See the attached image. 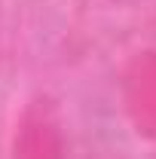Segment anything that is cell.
Listing matches in <instances>:
<instances>
[{
    "label": "cell",
    "instance_id": "obj_1",
    "mask_svg": "<svg viewBox=\"0 0 156 159\" xmlns=\"http://www.w3.org/2000/svg\"><path fill=\"white\" fill-rule=\"evenodd\" d=\"M113 3H132V0H113Z\"/></svg>",
    "mask_w": 156,
    "mask_h": 159
}]
</instances>
